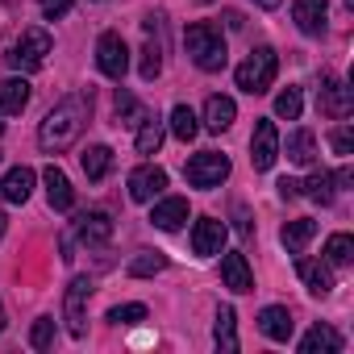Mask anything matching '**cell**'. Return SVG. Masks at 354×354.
<instances>
[{
  "label": "cell",
  "instance_id": "obj_1",
  "mask_svg": "<svg viewBox=\"0 0 354 354\" xmlns=\"http://www.w3.org/2000/svg\"><path fill=\"white\" fill-rule=\"evenodd\" d=\"M88 117H92V96H84V92L63 96V100L42 117V125H38V146H42L46 154H63V150H71V146L80 142Z\"/></svg>",
  "mask_w": 354,
  "mask_h": 354
},
{
  "label": "cell",
  "instance_id": "obj_2",
  "mask_svg": "<svg viewBox=\"0 0 354 354\" xmlns=\"http://www.w3.org/2000/svg\"><path fill=\"white\" fill-rule=\"evenodd\" d=\"M184 46H188V55H192V63H196L201 71H221V67L230 63V50H225L221 30L209 26V21L188 26V30H184Z\"/></svg>",
  "mask_w": 354,
  "mask_h": 354
},
{
  "label": "cell",
  "instance_id": "obj_3",
  "mask_svg": "<svg viewBox=\"0 0 354 354\" xmlns=\"http://www.w3.org/2000/svg\"><path fill=\"white\" fill-rule=\"evenodd\" d=\"M275 71H279V55L271 50V46H259L238 71H234V80H238V88L242 92H250V96H259V92H267L271 84H275Z\"/></svg>",
  "mask_w": 354,
  "mask_h": 354
},
{
  "label": "cell",
  "instance_id": "obj_4",
  "mask_svg": "<svg viewBox=\"0 0 354 354\" xmlns=\"http://www.w3.org/2000/svg\"><path fill=\"white\" fill-rule=\"evenodd\" d=\"M55 50V42H50V34L46 30H26L13 46H9V67L13 71H38V67H46V55Z\"/></svg>",
  "mask_w": 354,
  "mask_h": 354
},
{
  "label": "cell",
  "instance_id": "obj_5",
  "mask_svg": "<svg viewBox=\"0 0 354 354\" xmlns=\"http://www.w3.org/2000/svg\"><path fill=\"white\" fill-rule=\"evenodd\" d=\"M184 175H188L192 188H221V184L230 180V154H221V150H201V154L188 158Z\"/></svg>",
  "mask_w": 354,
  "mask_h": 354
},
{
  "label": "cell",
  "instance_id": "obj_6",
  "mask_svg": "<svg viewBox=\"0 0 354 354\" xmlns=\"http://www.w3.org/2000/svg\"><path fill=\"white\" fill-rule=\"evenodd\" d=\"M88 300H92V279L88 275H75L67 283V296H63V321H67V333L71 337H84L88 333Z\"/></svg>",
  "mask_w": 354,
  "mask_h": 354
},
{
  "label": "cell",
  "instance_id": "obj_7",
  "mask_svg": "<svg viewBox=\"0 0 354 354\" xmlns=\"http://www.w3.org/2000/svg\"><path fill=\"white\" fill-rule=\"evenodd\" d=\"M96 67L109 75V80H121L125 71H129V46H125V38L121 34H100V42H96Z\"/></svg>",
  "mask_w": 354,
  "mask_h": 354
},
{
  "label": "cell",
  "instance_id": "obj_8",
  "mask_svg": "<svg viewBox=\"0 0 354 354\" xmlns=\"http://www.w3.org/2000/svg\"><path fill=\"white\" fill-rule=\"evenodd\" d=\"M275 158H279V129H275V121L263 117L250 138V162H254V171H271Z\"/></svg>",
  "mask_w": 354,
  "mask_h": 354
},
{
  "label": "cell",
  "instance_id": "obj_9",
  "mask_svg": "<svg viewBox=\"0 0 354 354\" xmlns=\"http://www.w3.org/2000/svg\"><path fill=\"white\" fill-rule=\"evenodd\" d=\"M317 109H321L325 117H333V121H346V117H350V109H354V96H350L346 80H337V75H325V84H321V96H317Z\"/></svg>",
  "mask_w": 354,
  "mask_h": 354
},
{
  "label": "cell",
  "instance_id": "obj_10",
  "mask_svg": "<svg viewBox=\"0 0 354 354\" xmlns=\"http://www.w3.org/2000/svg\"><path fill=\"white\" fill-rule=\"evenodd\" d=\"M162 188H167V171L162 167H138V171H129V201H138V205H150V201H158L162 196Z\"/></svg>",
  "mask_w": 354,
  "mask_h": 354
},
{
  "label": "cell",
  "instance_id": "obj_11",
  "mask_svg": "<svg viewBox=\"0 0 354 354\" xmlns=\"http://www.w3.org/2000/svg\"><path fill=\"white\" fill-rule=\"evenodd\" d=\"M225 238H230L225 221H217V217H201L196 230H192V250H196L201 259H213V254L225 250Z\"/></svg>",
  "mask_w": 354,
  "mask_h": 354
},
{
  "label": "cell",
  "instance_id": "obj_12",
  "mask_svg": "<svg viewBox=\"0 0 354 354\" xmlns=\"http://www.w3.org/2000/svg\"><path fill=\"white\" fill-rule=\"evenodd\" d=\"M325 17H329V0H296V5H292V21L308 38L325 34Z\"/></svg>",
  "mask_w": 354,
  "mask_h": 354
},
{
  "label": "cell",
  "instance_id": "obj_13",
  "mask_svg": "<svg viewBox=\"0 0 354 354\" xmlns=\"http://www.w3.org/2000/svg\"><path fill=\"white\" fill-rule=\"evenodd\" d=\"M221 279H225V288L230 292H254V275H250V263H246V254H238V250H221Z\"/></svg>",
  "mask_w": 354,
  "mask_h": 354
},
{
  "label": "cell",
  "instance_id": "obj_14",
  "mask_svg": "<svg viewBox=\"0 0 354 354\" xmlns=\"http://www.w3.org/2000/svg\"><path fill=\"white\" fill-rule=\"evenodd\" d=\"M30 192H34V171L30 167H13V171L0 175V201L5 205H26Z\"/></svg>",
  "mask_w": 354,
  "mask_h": 354
},
{
  "label": "cell",
  "instance_id": "obj_15",
  "mask_svg": "<svg viewBox=\"0 0 354 354\" xmlns=\"http://www.w3.org/2000/svg\"><path fill=\"white\" fill-rule=\"evenodd\" d=\"M184 221H188V201H184V196H162V201L150 209V225H154V230L175 234Z\"/></svg>",
  "mask_w": 354,
  "mask_h": 354
},
{
  "label": "cell",
  "instance_id": "obj_16",
  "mask_svg": "<svg viewBox=\"0 0 354 354\" xmlns=\"http://www.w3.org/2000/svg\"><path fill=\"white\" fill-rule=\"evenodd\" d=\"M42 184H46V201H50V209H59V213H67L71 205H75V188H71V180L63 175V167H46L42 171Z\"/></svg>",
  "mask_w": 354,
  "mask_h": 354
},
{
  "label": "cell",
  "instance_id": "obj_17",
  "mask_svg": "<svg viewBox=\"0 0 354 354\" xmlns=\"http://www.w3.org/2000/svg\"><path fill=\"white\" fill-rule=\"evenodd\" d=\"M75 234H80L84 246H109V238H113V217H109V213H84V217L75 221Z\"/></svg>",
  "mask_w": 354,
  "mask_h": 354
},
{
  "label": "cell",
  "instance_id": "obj_18",
  "mask_svg": "<svg viewBox=\"0 0 354 354\" xmlns=\"http://www.w3.org/2000/svg\"><path fill=\"white\" fill-rule=\"evenodd\" d=\"M259 329H263V337H271V342H288L292 329H296V321H292V313H288L283 304H267V308L259 313Z\"/></svg>",
  "mask_w": 354,
  "mask_h": 354
},
{
  "label": "cell",
  "instance_id": "obj_19",
  "mask_svg": "<svg viewBox=\"0 0 354 354\" xmlns=\"http://www.w3.org/2000/svg\"><path fill=\"white\" fill-rule=\"evenodd\" d=\"M296 275L304 279V288H308L313 296H329V292H333V271H329V263L296 259Z\"/></svg>",
  "mask_w": 354,
  "mask_h": 354
},
{
  "label": "cell",
  "instance_id": "obj_20",
  "mask_svg": "<svg viewBox=\"0 0 354 354\" xmlns=\"http://www.w3.org/2000/svg\"><path fill=\"white\" fill-rule=\"evenodd\" d=\"M234 117H238L234 96H209V104H205V129L209 133H225L234 125Z\"/></svg>",
  "mask_w": 354,
  "mask_h": 354
},
{
  "label": "cell",
  "instance_id": "obj_21",
  "mask_svg": "<svg viewBox=\"0 0 354 354\" xmlns=\"http://www.w3.org/2000/svg\"><path fill=\"white\" fill-rule=\"evenodd\" d=\"M342 350V333L333 325H313L300 337V354H337Z\"/></svg>",
  "mask_w": 354,
  "mask_h": 354
},
{
  "label": "cell",
  "instance_id": "obj_22",
  "mask_svg": "<svg viewBox=\"0 0 354 354\" xmlns=\"http://www.w3.org/2000/svg\"><path fill=\"white\" fill-rule=\"evenodd\" d=\"M26 104H30V84H26V75L0 80V113L13 117V113H21Z\"/></svg>",
  "mask_w": 354,
  "mask_h": 354
},
{
  "label": "cell",
  "instance_id": "obj_23",
  "mask_svg": "<svg viewBox=\"0 0 354 354\" xmlns=\"http://www.w3.org/2000/svg\"><path fill=\"white\" fill-rule=\"evenodd\" d=\"M288 162H296V167H313L317 162V138H313V129L288 133Z\"/></svg>",
  "mask_w": 354,
  "mask_h": 354
},
{
  "label": "cell",
  "instance_id": "obj_24",
  "mask_svg": "<svg viewBox=\"0 0 354 354\" xmlns=\"http://www.w3.org/2000/svg\"><path fill=\"white\" fill-rule=\"evenodd\" d=\"M313 234H317V221H313V217H296V221H288V225H283L279 242L288 246V254H300V250L313 242Z\"/></svg>",
  "mask_w": 354,
  "mask_h": 354
},
{
  "label": "cell",
  "instance_id": "obj_25",
  "mask_svg": "<svg viewBox=\"0 0 354 354\" xmlns=\"http://www.w3.org/2000/svg\"><path fill=\"white\" fill-rule=\"evenodd\" d=\"M80 167H84V175H88L92 184H100L104 175L113 171V150H109V146H88V150L80 154Z\"/></svg>",
  "mask_w": 354,
  "mask_h": 354
},
{
  "label": "cell",
  "instance_id": "obj_26",
  "mask_svg": "<svg viewBox=\"0 0 354 354\" xmlns=\"http://www.w3.org/2000/svg\"><path fill=\"white\" fill-rule=\"evenodd\" d=\"M167 129L180 138V142H192V138L201 133V117H196L188 104H175V109H171V117H167Z\"/></svg>",
  "mask_w": 354,
  "mask_h": 354
},
{
  "label": "cell",
  "instance_id": "obj_27",
  "mask_svg": "<svg viewBox=\"0 0 354 354\" xmlns=\"http://www.w3.org/2000/svg\"><path fill=\"white\" fill-rule=\"evenodd\" d=\"M333 188H337V175H329V171H313L300 184V192L308 201H317V205H333Z\"/></svg>",
  "mask_w": 354,
  "mask_h": 354
},
{
  "label": "cell",
  "instance_id": "obj_28",
  "mask_svg": "<svg viewBox=\"0 0 354 354\" xmlns=\"http://www.w3.org/2000/svg\"><path fill=\"white\" fill-rule=\"evenodd\" d=\"M213 337H217V346H221L225 354H234V350H238V317H234V308H230V304H225V308L217 313Z\"/></svg>",
  "mask_w": 354,
  "mask_h": 354
},
{
  "label": "cell",
  "instance_id": "obj_29",
  "mask_svg": "<svg viewBox=\"0 0 354 354\" xmlns=\"http://www.w3.org/2000/svg\"><path fill=\"white\" fill-rule=\"evenodd\" d=\"M162 121L158 117H146L142 125H138V138H133V146H138V154H158V146H162Z\"/></svg>",
  "mask_w": 354,
  "mask_h": 354
},
{
  "label": "cell",
  "instance_id": "obj_30",
  "mask_svg": "<svg viewBox=\"0 0 354 354\" xmlns=\"http://www.w3.org/2000/svg\"><path fill=\"white\" fill-rule=\"evenodd\" d=\"M354 259V238L350 234H333L329 242H325V263L329 267H346Z\"/></svg>",
  "mask_w": 354,
  "mask_h": 354
},
{
  "label": "cell",
  "instance_id": "obj_31",
  "mask_svg": "<svg viewBox=\"0 0 354 354\" xmlns=\"http://www.w3.org/2000/svg\"><path fill=\"white\" fill-rule=\"evenodd\" d=\"M167 267V254H158V250H142L138 259H129V275L133 279H146V275H158Z\"/></svg>",
  "mask_w": 354,
  "mask_h": 354
},
{
  "label": "cell",
  "instance_id": "obj_32",
  "mask_svg": "<svg viewBox=\"0 0 354 354\" xmlns=\"http://www.w3.org/2000/svg\"><path fill=\"white\" fill-rule=\"evenodd\" d=\"M300 109H304V96H300V88H283V92L275 96V117H283V121H296V117H300Z\"/></svg>",
  "mask_w": 354,
  "mask_h": 354
},
{
  "label": "cell",
  "instance_id": "obj_33",
  "mask_svg": "<svg viewBox=\"0 0 354 354\" xmlns=\"http://www.w3.org/2000/svg\"><path fill=\"white\" fill-rule=\"evenodd\" d=\"M117 117H121V125H142L146 121V109L129 92H117Z\"/></svg>",
  "mask_w": 354,
  "mask_h": 354
},
{
  "label": "cell",
  "instance_id": "obj_34",
  "mask_svg": "<svg viewBox=\"0 0 354 354\" xmlns=\"http://www.w3.org/2000/svg\"><path fill=\"white\" fill-rule=\"evenodd\" d=\"M104 321H113V325H138V321H146V304H117V308H109Z\"/></svg>",
  "mask_w": 354,
  "mask_h": 354
},
{
  "label": "cell",
  "instance_id": "obj_35",
  "mask_svg": "<svg viewBox=\"0 0 354 354\" xmlns=\"http://www.w3.org/2000/svg\"><path fill=\"white\" fill-rule=\"evenodd\" d=\"M50 342H55V317H38L34 329H30V346L34 350H50Z\"/></svg>",
  "mask_w": 354,
  "mask_h": 354
},
{
  "label": "cell",
  "instance_id": "obj_36",
  "mask_svg": "<svg viewBox=\"0 0 354 354\" xmlns=\"http://www.w3.org/2000/svg\"><path fill=\"white\" fill-rule=\"evenodd\" d=\"M158 71H162V46L146 42V50H142V80H158Z\"/></svg>",
  "mask_w": 354,
  "mask_h": 354
},
{
  "label": "cell",
  "instance_id": "obj_37",
  "mask_svg": "<svg viewBox=\"0 0 354 354\" xmlns=\"http://www.w3.org/2000/svg\"><path fill=\"white\" fill-rule=\"evenodd\" d=\"M329 146H333L342 158H350V150H354V133H350V125H337V129L329 133Z\"/></svg>",
  "mask_w": 354,
  "mask_h": 354
},
{
  "label": "cell",
  "instance_id": "obj_38",
  "mask_svg": "<svg viewBox=\"0 0 354 354\" xmlns=\"http://www.w3.org/2000/svg\"><path fill=\"white\" fill-rule=\"evenodd\" d=\"M71 9V0H46V21H59Z\"/></svg>",
  "mask_w": 354,
  "mask_h": 354
},
{
  "label": "cell",
  "instance_id": "obj_39",
  "mask_svg": "<svg viewBox=\"0 0 354 354\" xmlns=\"http://www.w3.org/2000/svg\"><path fill=\"white\" fill-rule=\"evenodd\" d=\"M275 188H279V201H296V196H300V184H296V180H279Z\"/></svg>",
  "mask_w": 354,
  "mask_h": 354
},
{
  "label": "cell",
  "instance_id": "obj_40",
  "mask_svg": "<svg viewBox=\"0 0 354 354\" xmlns=\"http://www.w3.org/2000/svg\"><path fill=\"white\" fill-rule=\"evenodd\" d=\"M254 5H259V9H279L283 0H254Z\"/></svg>",
  "mask_w": 354,
  "mask_h": 354
},
{
  "label": "cell",
  "instance_id": "obj_41",
  "mask_svg": "<svg viewBox=\"0 0 354 354\" xmlns=\"http://www.w3.org/2000/svg\"><path fill=\"white\" fill-rule=\"evenodd\" d=\"M5 230H9V217H5V213H0V238H5Z\"/></svg>",
  "mask_w": 354,
  "mask_h": 354
},
{
  "label": "cell",
  "instance_id": "obj_42",
  "mask_svg": "<svg viewBox=\"0 0 354 354\" xmlns=\"http://www.w3.org/2000/svg\"><path fill=\"white\" fill-rule=\"evenodd\" d=\"M0 333H5V308H0Z\"/></svg>",
  "mask_w": 354,
  "mask_h": 354
},
{
  "label": "cell",
  "instance_id": "obj_43",
  "mask_svg": "<svg viewBox=\"0 0 354 354\" xmlns=\"http://www.w3.org/2000/svg\"><path fill=\"white\" fill-rule=\"evenodd\" d=\"M196 5H209V0H196Z\"/></svg>",
  "mask_w": 354,
  "mask_h": 354
},
{
  "label": "cell",
  "instance_id": "obj_44",
  "mask_svg": "<svg viewBox=\"0 0 354 354\" xmlns=\"http://www.w3.org/2000/svg\"><path fill=\"white\" fill-rule=\"evenodd\" d=\"M0 133H5V121H0Z\"/></svg>",
  "mask_w": 354,
  "mask_h": 354
},
{
  "label": "cell",
  "instance_id": "obj_45",
  "mask_svg": "<svg viewBox=\"0 0 354 354\" xmlns=\"http://www.w3.org/2000/svg\"><path fill=\"white\" fill-rule=\"evenodd\" d=\"M42 5H46V0H42Z\"/></svg>",
  "mask_w": 354,
  "mask_h": 354
}]
</instances>
